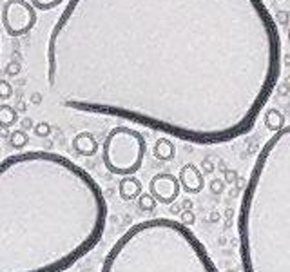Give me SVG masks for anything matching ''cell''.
<instances>
[{
    "mask_svg": "<svg viewBox=\"0 0 290 272\" xmlns=\"http://www.w3.org/2000/svg\"><path fill=\"white\" fill-rule=\"evenodd\" d=\"M281 60L263 0H67L46 49L62 107L196 145L251 133Z\"/></svg>",
    "mask_w": 290,
    "mask_h": 272,
    "instance_id": "6da1fadb",
    "label": "cell"
},
{
    "mask_svg": "<svg viewBox=\"0 0 290 272\" xmlns=\"http://www.w3.org/2000/svg\"><path fill=\"white\" fill-rule=\"evenodd\" d=\"M107 202L71 158L26 151L0 162V272H65L100 243Z\"/></svg>",
    "mask_w": 290,
    "mask_h": 272,
    "instance_id": "7a4b0ae2",
    "label": "cell"
},
{
    "mask_svg": "<svg viewBox=\"0 0 290 272\" xmlns=\"http://www.w3.org/2000/svg\"><path fill=\"white\" fill-rule=\"evenodd\" d=\"M243 272H290V127L256 156L238 212Z\"/></svg>",
    "mask_w": 290,
    "mask_h": 272,
    "instance_id": "3957f363",
    "label": "cell"
},
{
    "mask_svg": "<svg viewBox=\"0 0 290 272\" xmlns=\"http://www.w3.org/2000/svg\"><path fill=\"white\" fill-rule=\"evenodd\" d=\"M100 272H218V267L191 227L173 218H151L118 238Z\"/></svg>",
    "mask_w": 290,
    "mask_h": 272,
    "instance_id": "277c9868",
    "label": "cell"
},
{
    "mask_svg": "<svg viewBox=\"0 0 290 272\" xmlns=\"http://www.w3.org/2000/svg\"><path fill=\"white\" fill-rule=\"evenodd\" d=\"M147 142L143 134L131 127H113L102 143V162L111 174L135 176L143 165Z\"/></svg>",
    "mask_w": 290,
    "mask_h": 272,
    "instance_id": "5b68a950",
    "label": "cell"
},
{
    "mask_svg": "<svg viewBox=\"0 0 290 272\" xmlns=\"http://www.w3.org/2000/svg\"><path fill=\"white\" fill-rule=\"evenodd\" d=\"M0 20L6 33L18 38L36 26V9L27 0H6L0 11Z\"/></svg>",
    "mask_w": 290,
    "mask_h": 272,
    "instance_id": "8992f818",
    "label": "cell"
},
{
    "mask_svg": "<svg viewBox=\"0 0 290 272\" xmlns=\"http://www.w3.org/2000/svg\"><path fill=\"white\" fill-rule=\"evenodd\" d=\"M180 183L178 178L171 173H158L149 181V195L156 200V203H174L180 198Z\"/></svg>",
    "mask_w": 290,
    "mask_h": 272,
    "instance_id": "52a82bcc",
    "label": "cell"
},
{
    "mask_svg": "<svg viewBox=\"0 0 290 272\" xmlns=\"http://www.w3.org/2000/svg\"><path fill=\"white\" fill-rule=\"evenodd\" d=\"M178 183H180V189H183L187 195H198L201 192L205 187V178L203 173L199 171L198 165L194 164H185L180 169V174H178Z\"/></svg>",
    "mask_w": 290,
    "mask_h": 272,
    "instance_id": "ba28073f",
    "label": "cell"
},
{
    "mask_svg": "<svg viewBox=\"0 0 290 272\" xmlns=\"http://www.w3.org/2000/svg\"><path fill=\"white\" fill-rule=\"evenodd\" d=\"M71 149H73V152H76L78 156H95L100 149V143L93 133L82 131V133H78L76 136L71 140Z\"/></svg>",
    "mask_w": 290,
    "mask_h": 272,
    "instance_id": "9c48e42d",
    "label": "cell"
},
{
    "mask_svg": "<svg viewBox=\"0 0 290 272\" xmlns=\"http://www.w3.org/2000/svg\"><path fill=\"white\" fill-rule=\"evenodd\" d=\"M142 192H143V185L136 176H123L120 180V183H118V195H120L121 200H126V202L136 200Z\"/></svg>",
    "mask_w": 290,
    "mask_h": 272,
    "instance_id": "30bf717a",
    "label": "cell"
},
{
    "mask_svg": "<svg viewBox=\"0 0 290 272\" xmlns=\"http://www.w3.org/2000/svg\"><path fill=\"white\" fill-rule=\"evenodd\" d=\"M154 158L160 162H171L176 156V145L171 138H160L154 143Z\"/></svg>",
    "mask_w": 290,
    "mask_h": 272,
    "instance_id": "8fae6325",
    "label": "cell"
},
{
    "mask_svg": "<svg viewBox=\"0 0 290 272\" xmlns=\"http://www.w3.org/2000/svg\"><path fill=\"white\" fill-rule=\"evenodd\" d=\"M285 122H286L285 114H283L279 109H269V111H265L263 124H265V127H267L269 131H272V133L283 129V127L286 126Z\"/></svg>",
    "mask_w": 290,
    "mask_h": 272,
    "instance_id": "7c38bea8",
    "label": "cell"
},
{
    "mask_svg": "<svg viewBox=\"0 0 290 272\" xmlns=\"http://www.w3.org/2000/svg\"><path fill=\"white\" fill-rule=\"evenodd\" d=\"M18 122V111L15 107H11L9 104L0 105V127H13Z\"/></svg>",
    "mask_w": 290,
    "mask_h": 272,
    "instance_id": "4fadbf2b",
    "label": "cell"
},
{
    "mask_svg": "<svg viewBox=\"0 0 290 272\" xmlns=\"http://www.w3.org/2000/svg\"><path fill=\"white\" fill-rule=\"evenodd\" d=\"M8 140H9V143L15 147V149H24V147L27 145V142H29V136H27L26 131L15 129L13 133L8 136Z\"/></svg>",
    "mask_w": 290,
    "mask_h": 272,
    "instance_id": "5bb4252c",
    "label": "cell"
},
{
    "mask_svg": "<svg viewBox=\"0 0 290 272\" xmlns=\"http://www.w3.org/2000/svg\"><path fill=\"white\" fill-rule=\"evenodd\" d=\"M27 2H29L36 11H51V9H57L64 0H27Z\"/></svg>",
    "mask_w": 290,
    "mask_h": 272,
    "instance_id": "9a60e30c",
    "label": "cell"
},
{
    "mask_svg": "<svg viewBox=\"0 0 290 272\" xmlns=\"http://www.w3.org/2000/svg\"><path fill=\"white\" fill-rule=\"evenodd\" d=\"M136 200H138V207L142 209V211H145V212H152L156 209V205H158V203H156V200L152 198L149 192H142V195H140Z\"/></svg>",
    "mask_w": 290,
    "mask_h": 272,
    "instance_id": "2e32d148",
    "label": "cell"
},
{
    "mask_svg": "<svg viewBox=\"0 0 290 272\" xmlns=\"http://www.w3.org/2000/svg\"><path fill=\"white\" fill-rule=\"evenodd\" d=\"M33 131H35V134L38 138H48L49 134H51V124L49 122H38V124L33 126Z\"/></svg>",
    "mask_w": 290,
    "mask_h": 272,
    "instance_id": "e0dca14e",
    "label": "cell"
},
{
    "mask_svg": "<svg viewBox=\"0 0 290 272\" xmlns=\"http://www.w3.org/2000/svg\"><path fill=\"white\" fill-rule=\"evenodd\" d=\"M15 89L8 80H0V100H9L13 96Z\"/></svg>",
    "mask_w": 290,
    "mask_h": 272,
    "instance_id": "ac0fdd59",
    "label": "cell"
},
{
    "mask_svg": "<svg viewBox=\"0 0 290 272\" xmlns=\"http://www.w3.org/2000/svg\"><path fill=\"white\" fill-rule=\"evenodd\" d=\"M196 221V216L192 211H182L180 212V223L185 225V227H192Z\"/></svg>",
    "mask_w": 290,
    "mask_h": 272,
    "instance_id": "d6986e66",
    "label": "cell"
},
{
    "mask_svg": "<svg viewBox=\"0 0 290 272\" xmlns=\"http://www.w3.org/2000/svg\"><path fill=\"white\" fill-rule=\"evenodd\" d=\"M211 190H213L214 195H221V192L225 190V181L220 180V178L213 180V181H211Z\"/></svg>",
    "mask_w": 290,
    "mask_h": 272,
    "instance_id": "ffe728a7",
    "label": "cell"
},
{
    "mask_svg": "<svg viewBox=\"0 0 290 272\" xmlns=\"http://www.w3.org/2000/svg\"><path fill=\"white\" fill-rule=\"evenodd\" d=\"M227 183H236L238 181V171H234V169H227L225 171V180Z\"/></svg>",
    "mask_w": 290,
    "mask_h": 272,
    "instance_id": "44dd1931",
    "label": "cell"
},
{
    "mask_svg": "<svg viewBox=\"0 0 290 272\" xmlns=\"http://www.w3.org/2000/svg\"><path fill=\"white\" fill-rule=\"evenodd\" d=\"M8 74H11V76H15V74H18L20 73V64L18 62H11V64L8 65Z\"/></svg>",
    "mask_w": 290,
    "mask_h": 272,
    "instance_id": "7402d4cb",
    "label": "cell"
},
{
    "mask_svg": "<svg viewBox=\"0 0 290 272\" xmlns=\"http://www.w3.org/2000/svg\"><path fill=\"white\" fill-rule=\"evenodd\" d=\"M199 171H203V173H213V171H214L213 162L209 160V158H205V160L201 162V169H199Z\"/></svg>",
    "mask_w": 290,
    "mask_h": 272,
    "instance_id": "603a6c76",
    "label": "cell"
},
{
    "mask_svg": "<svg viewBox=\"0 0 290 272\" xmlns=\"http://www.w3.org/2000/svg\"><path fill=\"white\" fill-rule=\"evenodd\" d=\"M33 120L31 118H22L20 120V127H22V131H29V129H33Z\"/></svg>",
    "mask_w": 290,
    "mask_h": 272,
    "instance_id": "cb8c5ba5",
    "label": "cell"
},
{
    "mask_svg": "<svg viewBox=\"0 0 290 272\" xmlns=\"http://www.w3.org/2000/svg\"><path fill=\"white\" fill-rule=\"evenodd\" d=\"M180 212H182L180 205H173V207H171V214H180Z\"/></svg>",
    "mask_w": 290,
    "mask_h": 272,
    "instance_id": "d4e9b609",
    "label": "cell"
},
{
    "mask_svg": "<svg viewBox=\"0 0 290 272\" xmlns=\"http://www.w3.org/2000/svg\"><path fill=\"white\" fill-rule=\"evenodd\" d=\"M0 136H6V138H8L9 134H8V129H6V127H0Z\"/></svg>",
    "mask_w": 290,
    "mask_h": 272,
    "instance_id": "484cf974",
    "label": "cell"
},
{
    "mask_svg": "<svg viewBox=\"0 0 290 272\" xmlns=\"http://www.w3.org/2000/svg\"><path fill=\"white\" fill-rule=\"evenodd\" d=\"M31 102H33V104H40V95H33Z\"/></svg>",
    "mask_w": 290,
    "mask_h": 272,
    "instance_id": "4316f807",
    "label": "cell"
},
{
    "mask_svg": "<svg viewBox=\"0 0 290 272\" xmlns=\"http://www.w3.org/2000/svg\"><path fill=\"white\" fill-rule=\"evenodd\" d=\"M225 272H238V270H234V268H229V270H225Z\"/></svg>",
    "mask_w": 290,
    "mask_h": 272,
    "instance_id": "83f0119b",
    "label": "cell"
},
{
    "mask_svg": "<svg viewBox=\"0 0 290 272\" xmlns=\"http://www.w3.org/2000/svg\"><path fill=\"white\" fill-rule=\"evenodd\" d=\"M276 2H281V0H276Z\"/></svg>",
    "mask_w": 290,
    "mask_h": 272,
    "instance_id": "f1b7e54d",
    "label": "cell"
}]
</instances>
